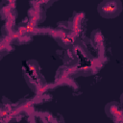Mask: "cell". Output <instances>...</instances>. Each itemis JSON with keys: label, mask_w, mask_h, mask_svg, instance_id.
<instances>
[{"label": "cell", "mask_w": 123, "mask_h": 123, "mask_svg": "<svg viewBox=\"0 0 123 123\" xmlns=\"http://www.w3.org/2000/svg\"><path fill=\"white\" fill-rule=\"evenodd\" d=\"M116 5L114 3H108L107 5L102 7V11L105 14H112L116 11Z\"/></svg>", "instance_id": "cell-1"}]
</instances>
